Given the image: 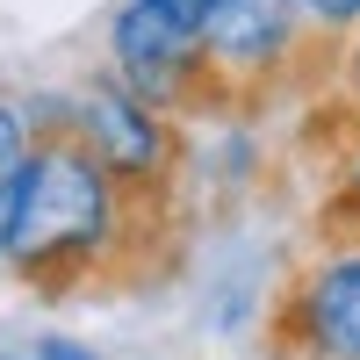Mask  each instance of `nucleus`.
Wrapping results in <instances>:
<instances>
[{"label":"nucleus","mask_w":360,"mask_h":360,"mask_svg":"<svg viewBox=\"0 0 360 360\" xmlns=\"http://www.w3.org/2000/svg\"><path fill=\"white\" fill-rule=\"evenodd\" d=\"M346 79H353V94H360V29H353V44H346Z\"/></svg>","instance_id":"10"},{"label":"nucleus","mask_w":360,"mask_h":360,"mask_svg":"<svg viewBox=\"0 0 360 360\" xmlns=\"http://www.w3.org/2000/svg\"><path fill=\"white\" fill-rule=\"evenodd\" d=\"M295 37H303L295 0H209V15H202V72L266 79L274 65H288Z\"/></svg>","instance_id":"5"},{"label":"nucleus","mask_w":360,"mask_h":360,"mask_svg":"<svg viewBox=\"0 0 360 360\" xmlns=\"http://www.w3.org/2000/svg\"><path fill=\"white\" fill-rule=\"evenodd\" d=\"M295 15H303V29L346 37V29H360V0H295Z\"/></svg>","instance_id":"7"},{"label":"nucleus","mask_w":360,"mask_h":360,"mask_svg":"<svg viewBox=\"0 0 360 360\" xmlns=\"http://www.w3.org/2000/svg\"><path fill=\"white\" fill-rule=\"evenodd\" d=\"M15 245V188H0V259H8Z\"/></svg>","instance_id":"8"},{"label":"nucleus","mask_w":360,"mask_h":360,"mask_svg":"<svg viewBox=\"0 0 360 360\" xmlns=\"http://www.w3.org/2000/svg\"><path fill=\"white\" fill-rule=\"evenodd\" d=\"M115 217H123V180H115L79 137H44L29 173L15 180V245L8 259L22 274H79L94 252L115 245Z\"/></svg>","instance_id":"1"},{"label":"nucleus","mask_w":360,"mask_h":360,"mask_svg":"<svg viewBox=\"0 0 360 360\" xmlns=\"http://www.w3.org/2000/svg\"><path fill=\"white\" fill-rule=\"evenodd\" d=\"M72 137L123 180V188H152V180L166 173V159H173L166 115L144 101V94H130L123 79H101V86L79 94V130Z\"/></svg>","instance_id":"4"},{"label":"nucleus","mask_w":360,"mask_h":360,"mask_svg":"<svg viewBox=\"0 0 360 360\" xmlns=\"http://www.w3.org/2000/svg\"><path fill=\"white\" fill-rule=\"evenodd\" d=\"M288 360H360V245L324 252L281 303Z\"/></svg>","instance_id":"3"},{"label":"nucleus","mask_w":360,"mask_h":360,"mask_svg":"<svg viewBox=\"0 0 360 360\" xmlns=\"http://www.w3.org/2000/svg\"><path fill=\"white\" fill-rule=\"evenodd\" d=\"M202 15L209 0H123L108 22V51L130 94L152 108L188 101L202 79Z\"/></svg>","instance_id":"2"},{"label":"nucleus","mask_w":360,"mask_h":360,"mask_svg":"<svg viewBox=\"0 0 360 360\" xmlns=\"http://www.w3.org/2000/svg\"><path fill=\"white\" fill-rule=\"evenodd\" d=\"M346 195L360 202V152H353V166H346Z\"/></svg>","instance_id":"11"},{"label":"nucleus","mask_w":360,"mask_h":360,"mask_svg":"<svg viewBox=\"0 0 360 360\" xmlns=\"http://www.w3.org/2000/svg\"><path fill=\"white\" fill-rule=\"evenodd\" d=\"M37 360H94V353L72 346V339H44V346H37Z\"/></svg>","instance_id":"9"},{"label":"nucleus","mask_w":360,"mask_h":360,"mask_svg":"<svg viewBox=\"0 0 360 360\" xmlns=\"http://www.w3.org/2000/svg\"><path fill=\"white\" fill-rule=\"evenodd\" d=\"M29 159H37V144H29V115L15 101H0V188H15V180L29 173Z\"/></svg>","instance_id":"6"}]
</instances>
